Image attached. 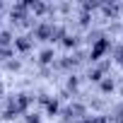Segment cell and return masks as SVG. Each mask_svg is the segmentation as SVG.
<instances>
[{
	"label": "cell",
	"mask_w": 123,
	"mask_h": 123,
	"mask_svg": "<svg viewBox=\"0 0 123 123\" xmlns=\"http://www.w3.org/2000/svg\"><path fill=\"white\" fill-rule=\"evenodd\" d=\"M106 46H109V41H106V39H99V41H97V46L92 48V58H99V55L106 51Z\"/></svg>",
	"instance_id": "obj_1"
},
{
	"label": "cell",
	"mask_w": 123,
	"mask_h": 123,
	"mask_svg": "<svg viewBox=\"0 0 123 123\" xmlns=\"http://www.w3.org/2000/svg\"><path fill=\"white\" fill-rule=\"evenodd\" d=\"M51 55H53L51 51H43V55H41V60H43V63H48V60H51Z\"/></svg>",
	"instance_id": "obj_2"
},
{
	"label": "cell",
	"mask_w": 123,
	"mask_h": 123,
	"mask_svg": "<svg viewBox=\"0 0 123 123\" xmlns=\"http://www.w3.org/2000/svg\"><path fill=\"white\" fill-rule=\"evenodd\" d=\"M82 123H104V121H101V118H85Z\"/></svg>",
	"instance_id": "obj_3"
}]
</instances>
